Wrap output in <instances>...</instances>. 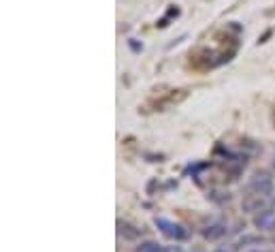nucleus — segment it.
<instances>
[{"label": "nucleus", "instance_id": "nucleus-8", "mask_svg": "<svg viewBox=\"0 0 275 252\" xmlns=\"http://www.w3.org/2000/svg\"><path fill=\"white\" fill-rule=\"evenodd\" d=\"M260 242H263V237H258V235H248V237H241L239 246H248V244H260Z\"/></svg>", "mask_w": 275, "mask_h": 252}, {"label": "nucleus", "instance_id": "nucleus-2", "mask_svg": "<svg viewBox=\"0 0 275 252\" xmlns=\"http://www.w3.org/2000/svg\"><path fill=\"white\" fill-rule=\"evenodd\" d=\"M248 188H250L254 194H260V197L267 199V197H271V194L275 192V182H273V177H271L269 173L258 171V173H254V175L250 177Z\"/></svg>", "mask_w": 275, "mask_h": 252}, {"label": "nucleus", "instance_id": "nucleus-7", "mask_svg": "<svg viewBox=\"0 0 275 252\" xmlns=\"http://www.w3.org/2000/svg\"><path fill=\"white\" fill-rule=\"evenodd\" d=\"M135 252H167V248H164V246H160L158 242L148 240V242H141V244L135 248Z\"/></svg>", "mask_w": 275, "mask_h": 252}, {"label": "nucleus", "instance_id": "nucleus-10", "mask_svg": "<svg viewBox=\"0 0 275 252\" xmlns=\"http://www.w3.org/2000/svg\"><path fill=\"white\" fill-rule=\"evenodd\" d=\"M167 252H184V250H181L179 246H169V248H167Z\"/></svg>", "mask_w": 275, "mask_h": 252}, {"label": "nucleus", "instance_id": "nucleus-6", "mask_svg": "<svg viewBox=\"0 0 275 252\" xmlns=\"http://www.w3.org/2000/svg\"><path fill=\"white\" fill-rule=\"evenodd\" d=\"M118 233L124 237V240H137V237L141 235V229H137V227H133V225H128V222L118 220Z\"/></svg>", "mask_w": 275, "mask_h": 252}, {"label": "nucleus", "instance_id": "nucleus-9", "mask_svg": "<svg viewBox=\"0 0 275 252\" xmlns=\"http://www.w3.org/2000/svg\"><path fill=\"white\" fill-rule=\"evenodd\" d=\"M211 252H235L233 248H226V246H220V248H215V250H211Z\"/></svg>", "mask_w": 275, "mask_h": 252}, {"label": "nucleus", "instance_id": "nucleus-1", "mask_svg": "<svg viewBox=\"0 0 275 252\" xmlns=\"http://www.w3.org/2000/svg\"><path fill=\"white\" fill-rule=\"evenodd\" d=\"M154 225L158 227V231H160L164 237H169V240L173 242H186L188 237H190V231H188L184 225H179V222H173L169 218H154Z\"/></svg>", "mask_w": 275, "mask_h": 252}, {"label": "nucleus", "instance_id": "nucleus-5", "mask_svg": "<svg viewBox=\"0 0 275 252\" xmlns=\"http://www.w3.org/2000/svg\"><path fill=\"white\" fill-rule=\"evenodd\" d=\"M254 227L260 231H275V214L271 209H263L260 214L254 216Z\"/></svg>", "mask_w": 275, "mask_h": 252}, {"label": "nucleus", "instance_id": "nucleus-11", "mask_svg": "<svg viewBox=\"0 0 275 252\" xmlns=\"http://www.w3.org/2000/svg\"><path fill=\"white\" fill-rule=\"evenodd\" d=\"M250 252H271V250H267V248H256V250H250Z\"/></svg>", "mask_w": 275, "mask_h": 252}, {"label": "nucleus", "instance_id": "nucleus-3", "mask_svg": "<svg viewBox=\"0 0 275 252\" xmlns=\"http://www.w3.org/2000/svg\"><path fill=\"white\" fill-rule=\"evenodd\" d=\"M241 209L245 214H260L263 209H267V205H265V197H260V194H245L243 197V201H241Z\"/></svg>", "mask_w": 275, "mask_h": 252}, {"label": "nucleus", "instance_id": "nucleus-12", "mask_svg": "<svg viewBox=\"0 0 275 252\" xmlns=\"http://www.w3.org/2000/svg\"><path fill=\"white\" fill-rule=\"evenodd\" d=\"M273 167H275V160H273Z\"/></svg>", "mask_w": 275, "mask_h": 252}, {"label": "nucleus", "instance_id": "nucleus-4", "mask_svg": "<svg viewBox=\"0 0 275 252\" xmlns=\"http://www.w3.org/2000/svg\"><path fill=\"white\" fill-rule=\"evenodd\" d=\"M228 233V227L224 225V222L215 220V222H209V225L203 229V237L209 242H215V240H222V237Z\"/></svg>", "mask_w": 275, "mask_h": 252}]
</instances>
